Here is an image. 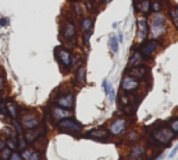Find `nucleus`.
<instances>
[{
  "mask_svg": "<svg viewBox=\"0 0 178 160\" xmlns=\"http://www.w3.org/2000/svg\"><path fill=\"white\" fill-rule=\"evenodd\" d=\"M149 25V35L152 40H157L167 34V20L163 13H153L150 20L148 21Z\"/></svg>",
  "mask_w": 178,
  "mask_h": 160,
  "instance_id": "1",
  "label": "nucleus"
},
{
  "mask_svg": "<svg viewBox=\"0 0 178 160\" xmlns=\"http://www.w3.org/2000/svg\"><path fill=\"white\" fill-rule=\"evenodd\" d=\"M127 127H128V120L124 117H117L109 124L107 132L113 137H121L123 134H125Z\"/></svg>",
  "mask_w": 178,
  "mask_h": 160,
  "instance_id": "2",
  "label": "nucleus"
},
{
  "mask_svg": "<svg viewBox=\"0 0 178 160\" xmlns=\"http://www.w3.org/2000/svg\"><path fill=\"white\" fill-rule=\"evenodd\" d=\"M20 123H21L24 129H34L40 124V117L36 111L28 110L21 115V121Z\"/></svg>",
  "mask_w": 178,
  "mask_h": 160,
  "instance_id": "3",
  "label": "nucleus"
},
{
  "mask_svg": "<svg viewBox=\"0 0 178 160\" xmlns=\"http://www.w3.org/2000/svg\"><path fill=\"white\" fill-rule=\"evenodd\" d=\"M74 103H75V96H74V92L71 91H66L60 96L54 97V105L59 107L67 109V110H73Z\"/></svg>",
  "mask_w": 178,
  "mask_h": 160,
  "instance_id": "4",
  "label": "nucleus"
},
{
  "mask_svg": "<svg viewBox=\"0 0 178 160\" xmlns=\"http://www.w3.org/2000/svg\"><path fill=\"white\" fill-rule=\"evenodd\" d=\"M57 128L60 129V131L71 132V134H79V132H82V125L78 121L74 120V118H66V120L59 121Z\"/></svg>",
  "mask_w": 178,
  "mask_h": 160,
  "instance_id": "5",
  "label": "nucleus"
},
{
  "mask_svg": "<svg viewBox=\"0 0 178 160\" xmlns=\"http://www.w3.org/2000/svg\"><path fill=\"white\" fill-rule=\"evenodd\" d=\"M71 57H73V54H71L70 49H67V47L59 46L57 49H56V59L59 60L60 66L64 67L66 70L71 68Z\"/></svg>",
  "mask_w": 178,
  "mask_h": 160,
  "instance_id": "6",
  "label": "nucleus"
},
{
  "mask_svg": "<svg viewBox=\"0 0 178 160\" xmlns=\"http://www.w3.org/2000/svg\"><path fill=\"white\" fill-rule=\"evenodd\" d=\"M153 138L156 139L159 144H162V145H164V146H167L168 144H170V141L174 138V134H173V131H171L168 127H162V128H159V129H156L155 132H153V135H152Z\"/></svg>",
  "mask_w": 178,
  "mask_h": 160,
  "instance_id": "7",
  "label": "nucleus"
},
{
  "mask_svg": "<svg viewBox=\"0 0 178 160\" xmlns=\"http://www.w3.org/2000/svg\"><path fill=\"white\" fill-rule=\"evenodd\" d=\"M50 110V115L54 121H61V120H66V118H74V111L73 110H67V109L63 107H59V106L53 105L49 107Z\"/></svg>",
  "mask_w": 178,
  "mask_h": 160,
  "instance_id": "8",
  "label": "nucleus"
},
{
  "mask_svg": "<svg viewBox=\"0 0 178 160\" xmlns=\"http://www.w3.org/2000/svg\"><path fill=\"white\" fill-rule=\"evenodd\" d=\"M136 28H138V35H136V40L139 43H143L145 39L149 35V25H148L146 17H139L136 20Z\"/></svg>",
  "mask_w": 178,
  "mask_h": 160,
  "instance_id": "9",
  "label": "nucleus"
},
{
  "mask_svg": "<svg viewBox=\"0 0 178 160\" xmlns=\"http://www.w3.org/2000/svg\"><path fill=\"white\" fill-rule=\"evenodd\" d=\"M157 47H159V42H157V40H152V39H149V40H146V42L142 43L138 52L142 54V57H145V59H150V57H153V54L156 53Z\"/></svg>",
  "mask_w": 178,
  "mask_h": 160,
  "instance_id": "10",
  "label": "nucleus"
},
{
  "mask_svg": "<svg viewBox=\"0 0 178 160\" xmlns=\"http://www.w3.org/2000/svg\"><path fill=\"white\" fill-rule=\"evenodd\" d=\"M139 87H141V81H138V79L132 78L129 75H125L123 78V81H121V89L127 92V93H131V92L136 91Z\"/></svg>",
  "mask_w": 178,
  "mask_h": 160,
  "instance_id": "11",
  "label": "nucleus"
},
{
  "mask_svg": "<svg viewBox=\"0 0 178 160\" xmlns=\"http://www.w3.org/2000/svg\"><path fill=\"white\" fill-rule=\"evenodd\" d=\"M145 155H146V149H145V146L143 145H141V144H136L131 148L127 160H142L145 158Z\"/></svg>",
  "mask_w": 178,
  "mask_h": 160,
  "instance_id": "12",
  "label": "nucleus"
},
{
  "mask_svg": "<svg viewBox=\"0 0 178 160\" xmlns=\"http://www.w3.org/2000/svg\"><path fill=\"white\" fill-rule=\"evenodd\" d=\"M109 132L107 129H103V128H95L88 131L87 134L84 135L85 138H91V139H96V141H103V139H107L109 138Z\"/></svg>",
  "mask_w": 178,
  "mask_h": 160,
  "instance_id": "13",
  "label": "nucleus"
},
{
  "mask_svg": "<svg viewBox=\"0 0 178 160\" xmlns=\"http://www.w3.org/2000/svg\"><path fill=\"white\" fill-rule=\"evenodd\" d=\"M75 35H77V28H75V25H74V22L67 21L63 25V36L66 38L67 40H71L75 38Z\"/></svg>",
  "mask_w": 178,
  "mask_h": 160,
  "instance_id": "14",
  "label": "nucleus"
},
{
  "mask_svg": "<svg viewBox=\"0 0 178 160\" xmlns=\"http://www.w3.org/2000/svg\"><path fill=\"white\" fill-rule=\"evenodd\" d=\"M146 75H148V68H145V67H142V66L141 67H135V68L129 70V77L138 79V81L146 78Z\"/></svg>",
  "mask_w": 178,
  "mask_h": 160,
  "instance_id": "15",
  "label": "nucleus"
},
{
  "mask_svg": "<svg viewBox=\"0 0 178 160\" xmlns=\"http://www.w3.org/2000/svg\"><path fill=\"white\" fill-rule=\"evenodd\" d=\"M6 106H7L8 115L13 120H17V117H18V106H17V103L13 99H7L6 100Z\"/></svg>",
  "mask_w": 178,
  "mask_h": 160,
  "instance_id": "16",
  "label": "nucleus"
},
{
  "mask_svg": "<svg viewBox=\"0 0 178 160\" xmlns=\"http://www.w3.org/2000/svg\"><path fill=\"white\" fill-rule=\"evenodd\" d=\"M142 61H143V57L139 52H134V54L131 56V59L128 60V67L129 68H135V67H141Z\"/></svg>",
  "mask_w": 178,
  "mask_h": 160,
  "instance_id": "17",
  "label": "nucleus"
},
{
  "mask_svg": "<svg viewBox=\"0 0 178 160\" xmlns=\"http://www.w3.org/2000/svg\"><path fill=\"white\" fill-rule=\"evenodd\" d=\"M85 78H87V68H85V66H79L75 73V82L79 87H82L85 84Z\"/></svg>",
  "mask_w": 178,
  "mask_h": 160,
  "instance_id": "18",
  "label": "nucleus"
},
{
  "mask_svg": "<svg viewBox=\"0 0 178 160\" xmlns=\"http://www.w3.org/2000/svg\"><path fill=\"white\" fill-rule=\"evenodd\" d=\"M92 26H93V20L91 18V17H85L84 20H82L81 22V29L84 34H87V32H91L92 31Z\"/></svg>",
  "mask_w": 178,
  "mask_h": 160,
  "instance_id": "19",
  "label": "nucleus"
},
{
  "mask_svg": "<svg viewBox=\"0 0 178 160\" xmlns=\"http://www.w3.org/2000/svg\"><path fill=\"white\" fill-rule=\"evenodd\" d=\"M136 10L143 14H148L150 11V0H141L136 6Z\"/></svg>",
  "mask_w": 178,
  "mask_h": 160,
  "instance_id": "20",
  "label": "nucleus"
},
{
  "mask_svg": "<svg viewBox=\"0 0 178 160\" xmlns=\"http://www.w3.org/2000/svg\"><path fill=\"white\" fill-rule=\"evenodd\" d=\"M170 17L171 20H173L174 25H176V28L178 29V7L177 6H170Z\"/></svg>",
  "mask_w": 178,
  "mask_h": 160,
  "instance_id": "21",
  "label": "nucleus"
},
{
  "mask_svg": "<svg viewBox=\"0 0 178 160\" xmlns=\"http://www.w3.org/2000/svg\"><path fill=\"white\" fill-rule=\"evenodd\" d=\"M109 46H110V49H111V53L117 54V53H118V42H117V36H115V35H111V36H110Z\"/></svg>",
  "mask_w": 178,
  "mask_h": 160,
  "instance_id": "22",
  "label": "nucleus"
},
{
  "mask_svg": "<svg viewBox=\"0 0 178 160\" xmlns=\"http://www.w3.org/2000/svg\"><path fill=\"white\" fill-rule=\"evenodd\" d=\"M26 145H28V142L25 141V138L22 135H18L17 137V150H25Z\"/></svg>",
  "mask_w": 178,
  "mask_h": 160,
  "instance_id": "23",
  "label": "nucleus"
},
{
  "mask_svg": "<svg viewBox=\"0 0 178 160\" xmlns=\"http://www.w3.org/2000/svg\"><path fill=\"white\" fill-rule=\"evenodd\" d=\"M168 128L173 131L174 135L178 134V117H174V118H171V120L168 121Z\"/></svg>",
  "mask_w": 178,
  "mask_h": 160,
  "instance_id": "24",
  "label": "nucleus"
},
{
  "mask_svg": "<svg viewBox=\"0 0 178 160\" xmlns=\"http://www.w3.org/2000/svg\"><path fill=\"white\" fill-rule=\"evenodd\" d=\"M6 146L14 152L17 149V138H7L6 139Z\"/></svg>",
  "mask_w": 178,
  "mask_h": 160,
  "instance_id": "25",
  "label": "nucleus"
},
{
  "mask_svg": "<svg viewBox=\"0 0 178 160\" xmlns=\"http://www.w3.org/2000/svg\"><path fill=\"white\" fill-rule=\"evenodd\" d=\"M11 153H13V150L8 149V148L6 146L3 150H0V160H8L11 156Z\"/></svg>",
  "mask_w": 178,
  "mask_h": 160,
  "instance_id": "26",
  "label": "nucleus"
},
{
  "mask_svg": "<svg viewBox=\"0 0 178 160\" xmlns=\"http://www.w3.org/2000/svg\"><path fill=\"white\" fill-rule=\"evenodd\" d=\"M150 10L153 13H162V3L159 0H155V2H150Z\"/></svg>",
  "mask_w": 178,
  "mask_h": 160,
  "instance_id": "27",
  "label": "nucleus"
},
{
  "mask_svg": "<svg viewBox=\"0 0 178 160\" xmlns=\"http://www.w3.org/2000/svg\"><path fill=\"white\" fill-rule=\"evenodd\" d=\"M11 123H13V125H14V131L17 132V135H22V134H24V129H22L21 123H20V121H17V120H13Z\"/></svg>",
  "mask_w": 178,
  "mask_h": 160,
  "instance_id": "28",
  "label": "nucleus"
},
{
  "mask_svg": "<svg viewBox=\"0 0 178 160\" xmlns=\"http://www.w3.org/2000/svg\"><path fill=\"white\" fill-rule=\"evenodd\" d=\"M0 115H2V117H7L8 115L7 106H6V100H0Z\"/></svg>",
  "mask_w": 178,
  "mask_h": 160,
  "instance_id": "29",
  "label": "nucleus"
},
{
  "mask_svg": "<svg viewBox=\"0 0 178 160\" xmlns=\"http://www.w3.org/2000/svg\"><path fill=\"white\" fill-rule=\"evenodd\" d=\"M32 153H34V149H32V148H26L25 150H22V153H21L22 160H29L32 156Z\"/></svg>",
  "mask_w": 178,
  "mask_h": 160,
  "instance_id": "30",
  "label": "nucleus"
},
{
  "mask_svg": "<svg viewBox=\"0 0 178 160\" xmlns=\"http://www.w3.org/2000/svg\"><path fill=\"white\" fill-rule=\"evenodd\" d=\"M103 91H105L106 96H109V95H110V92L113 91V88H111L110 82H109L107 79H103Z\"/></svg>",
  "mask_w": 178,
  "mask_h": 160,
  "instance_id": "31",
  "label": "nucleus"
},
{
  "mask_svg": "<svg viewBox=\"0 0 178 160\" xmlns=\"http://www.w3.org/2000/svg\"><path fill=\"white\" fill-rule=\"evenodd\" d=\"M82 61H81V57L78 56H73L71 57V67H75V66H82Z\"/></svg>",
  "mask_w": 178,
  "mask_h": 160,
  "instance_id": "32",
  "label": "nucleus"
},
{
  "mask_svg": "<svg viewBox=\"0 0 178 160\" xmlns=\"http://www.w3.org/2000/svg\"><path fill=\"white\" fill-rule=\"evenodd\" d=\"M8 160H22V156H21V153L20 152H16V150H14V152L11 153V156H10V159Z\"/></svg>",
  "mask_w": 178,
  "mask_h": 160,
  "instance_id": "33",
  "label": "nucleus"
},
{
  "mask_svg": "<svg viewBox=\"0 0 178 160\" xmlns=\"http://www.w3.org/2000/svg\"><path fill=\"white\" fill-rule=\"evenodd\" d=\"M74 10H75V13H77V16H81L82 14V11H84V6H81V4H74Z\"/></svg>",
  "mask_w": 178,
  "mask_h": 160,
  "instance_id": "34",
  "label": "nucleus"
},
{
  "mask_svg": "<svg viewBox=\"0 0 178 160\" xmlns=\"http://www.w3.org/2000/svg\"><path fill=\"white\" fill-rule=\"evenodd\" d=\"M29 160H42V155H40L38 150H34V153H32V156Z\"/></svg>",
  "mask_w": 178,
  "mask_h": 160,
  "instance_id": "35",
  "label": "nucleus"
},
{
  "mask_svg": "<svg viewBox=\"0 0 178 160\" xmlns=\"http://www.w3.org/2000/svg\"><path fill=\"white\" fill-rule=\"evenodd\" d=\"M120 102L123 103V105H129L128 96H125V95H121V96H120Z\"/></svg>",
  "mask_w": 178,
  "mask_h": 160,
  "instance_id": "36",
  "label": "nucleus"
},
{
  "mask_svg": "<svg viewBox=\"0 0 178 160\" xmlns=\"http://www.w3.org/2000/svg\"><path fill=\"white\" fill-rule=\"evenodd\" d=\"M0 25H2V26L8 25V20L7 18H0Z\"/></svg>",
  "mask_w": 178,
  "mask_h": 160,
  "instance_id": "37",
  "label": "nucleus"
},
{
  "mask_svg": "<svg viewBox=\"0 0 178 160\" xmlns=\"http://www.w3.org/2000/svg\"><path fill=\"white\" fill-rule=\"evenodd\" d=\"M6 148V139L0 138V150H3Z\"/></svg>",
  "mask_w": 178,
  "mask_h": 160,
  "instance_id": "38",
  "label": "nucleus"
},
{
  "mask_svg": "<svg viewBox=\"0 0 178 160\" xmlns=\"http://www.w3.org/2000/svg\"><path fill=\"white\" fill-rule=\"evenodd\" d=\"M114 99H115V93H114V91H111L110 95H109V100H110V102H114Z\"/></svg>",
  "mask_w": 178,
  "mask_h": 160,
  "instance_id": "39",
  "label": "nucleus"
},
{
  "mask_svg": "<svg viewBox=\"0 0 178 160\" xmlns=\"http://www.w3.org/2000/svg\"><path fill=\"white\" fill-rule=\"evenodd\" d=\"M177 150H178V146H176V148H174V150H173V152L170 153V158H174V156L177 155Z\"/></svg>",
  "mask_w": 178,
  "mask_h": 160,
  "instance_id": "40",
  "label": "nucleus"
},
{
  "mask_svg": "<svg viewBox=\"0 0 178 160\" xmlns=\"http://www.w3.org/2000/svg\"><path fill=\"white\" fill-rule=\"evenodd\" d=\"M111 2V0H105V3H106V4H107V3H110Z\"/></svg>",
  "mask_w": 178,
  "mask_h": 160,
  "instance_id": "41",
  "label": "nucleus"
},
{
  "mask_svg": "<svg viewBox=\"0 0 178 160\" xmlns=\"http://www.w3.org/2000/svg\"><path fill=\"white\" fill-rule=\"evenodd\" d=\"M0 100H2V92H0Z\"/></svg>",
  "mask_w": 178,
  "mask_h": 160,
  "instance_id": "42",
  "label": "nucleus"
},
{
  "mask_svg": "<svg viewBox=\"0 0 178 160\" xmlns=\"http://www.w3.org/2000/svg\"><path fill=\"white\" fill-rule=\"evenodd\" d=\"M139 2H141V0H139Z\"/></svg>",
  "mask_w": 178,
  "mask_h": 160,
  "instance_id": "43",
  "label": "nucleus"
}]
</instances>
